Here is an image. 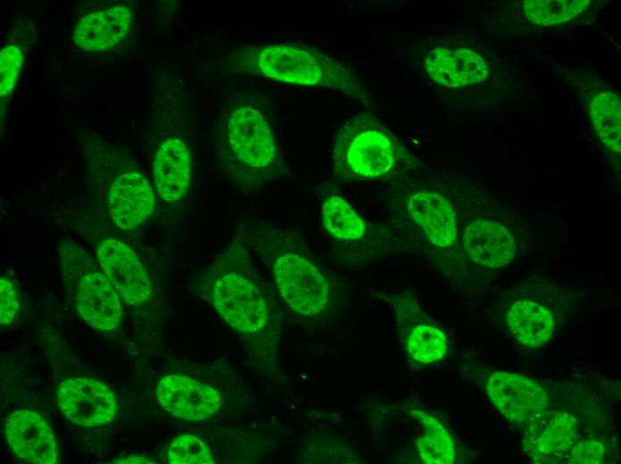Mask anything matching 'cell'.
I'll list each match as a JSON object with an SVG mask.
<instances>
[{
  "label": "cell",
  "mask_w": 621,
  "mask_h": 464,
  "mask_svg": "<svg viewBox=\"0 0 621 464\" xmlns=\"http://www.w3.org/2000/svg\"><path fill=\"white\" fill-rule=\"evenodd\" d=\"M225 67L235 73L338 90L368 107L374 101L351 69L319 49L293 44L242 46L230 51Z\"/></svg>",
  "instance_id": "6da1fadb"
},
{
  "label": "cell",
  "mask_w": 621,
  "mask_h": 464,
  "mask_svg": "<svg viewBox=\"0 0 621 464\" xmlns=\"http://www.w3.org/2000/svg\"><path fill=\"white\" fill-rule=\"evenodd\" d=\"M216 154L222 172L244 190L258 189L286 170L269 120L253 104H237L221 116Z\"/></svg>",
  "instance_id": "7a4b0ae2"
},
{
  "label": "cell",
  "mask_w": 621,
  "mask_h": 464,
  "mask_svg": "<svg viewBox=\"0 0 621 464\" xmlns=\"http://www.w3.org/2000/svg\"><path fill=\"white\" fill-rule=\"evenodd\" d=\"M239 234L269 264L279 294L293 311L311 317L326 309L328 283L294 232L260 223L244 225Z\"/></svg>",
  "instance_id": "3957f363"
},
{
  "label": "cell",
  "mask_w": 621,
  "mask_h": 464,
  "mask_svg": "<svg viewBox=\"0 0 621 464\" xmlns=\"http://www.w3.org/2000/svg\"><path fill=\"white\" fill-rule=\"evenodd\" d=\"M334 178L342 183L391 179L418 160L372 112L348 119L333 146Z\"/></svg>",
  "instance_id": "277c9868"
},
{
  "label": "cell",
  "mask_w": 621,
  "mask_h": 464,
  "mask_svg": "<svg viewBox=\"0 0 621 464\" xmlns=\"http://www.w3.org/2000/svg\"><path fill=\"white\" fill-rule=\"evenodd\" d=\"M210 299L219 315L236 331L255 334L272 320L270 303L255 278L239 232L212 266Z\"/></svg>",
  "instance_id": "5b68a950"
},
{
  "label": "cell",
  "mask_w": 621,
  "mask_h": 464,
  "mask_svg": "<svg viewBox=\"0 0 621 464\" xmlns=\"http://www.w3.org/2000/svg\"><path fill=\"white\" fill-rule=\"evenodd\" d=\"M485 388L493 405L516 425L527 427L549 410L545 388L526 376L493 371L486 377Z\"/></svg>",
  "instance_id": "8992f818"
},
{
  "label": "cell",
  "mask_w": 621,
  "mask_h": 464,
  "mask_svg": "<svg viewBox=\"0 0 621 464\" xmlns=\"http://www.w3.org/2000/svg\"><path fill=\"white\" fill-rule=\"evenodd\" d=\"M55 394L62 414L77 425L101 426L112 421L116 415L117 404L112 391L96 379L62 380Z\"/></svg>",
  "instance_id": "52a82bcc"
},
{
  "label": "cell",
  "mask_w": 621,
  "mask_h": 464,
  "mask_svg": "<svg viewBox=\"0 0 621 464\" xmlns=\"http://www.w3.org/2000/svg\"><path fill=\"white\" fill-rule=\"evenodd\" d=\"M98 261L106 277L124 301L132 305L145 302L152 286L135 252L125 243L105 239L97 247Z\"/></svg>",
  "instance_id": "ba28073f"
},
{
  "label": "cell",
  "mask_w": 621,
  "mask_h": 464,
  "mask_svg": "<svg viewBox=\"0 0 621 464\" xmlns=\"http://www.w3.org/2000/svg\"><path fill=\"white\" fill-rule=\"evenodd\" d=\"M6 441L13 453L29 463L55 464L57 443L51 427L37 412L16 410L6 419Z\"/></svg>",
  "instance_id": "9c48e42d"
},
{
  "label": "cell",
  "mask_w": 621,
  "mask_h": 464,
  "mask_svg": "<svg viewBox=\"0 0 621 464\" xmlns=\"http://www.w3.org/2000/svg\"><path fill=\"white\" fill-rule=\"evenodd\" d=\"M160 404L184 420L205 419L217 412L221 398L217 390L189 377L169 375L156 388Z\"/></svg>",
  "instance_id": "30bf717a"
},
{
  "label": "cell",
  "mask_w": 621,
  "mask_h": 464,
  "mask_svg": "<svg viewBox=\"0 0 621 464\" xmlns=\"http://www.w3.org/2000/svg\"><path fill=\"white\" fill-rule=\"evenodd\" d=\"M577 418L566 411H547L526 427L524 448L537 463H556L567 458L577 442Z\"/></svg>",
  "instance_id": "8fae6325"
},
{
  "label": "cell",
  "mask_w": 621,
  "mask_h": 464,
  "mask_svg": "<svg viewBox=\"0 0 621 464\" xmlns=\"http://www.w3.org/2000/svg\"><path fill=\"white\" fill-rule=\"evenodd\" d=\"M408 218L432 244L448 247L457 239L456 214L443 195L431 191L410 193L402 203Z\"/></svg>",
  "instance_id": "7c38bea8"
},
{
  "label": "cell",
  "mask_w": 621,
  "mask_h": 464,
  "mask_svg": "<svg viewBox=\"0 0 621 464\" xmlns=\"http://www.w3.org/2000/svg\"><path fill=\"white\" fill-rule=\"evenodd\" d=\"M108 201L113 222L124 230L137 228L153 214L155 206L153 188L139 172L120 176L110 188Z\"/></svg>",
  "instance_id": "4fadbf2b"
},
{
  "label": "cell",
  "mask_w": 621,
  "mask_h": 464,
  "mask_svg": "<svg viewBox=\"0 0 621 464\" xmlns=\"http://www.w3.org/2000/svg\"><path fill=\"white\" fill-rule=\"evenodd\" d=\"M76 308L87 324L101 331L112 330L120 322L117 291L106 276L96 271L87 274L79 284Z\"/></svg>",
  "instance_id": "5bb4252c"
},
{
  "label": "cell",
  "mask_w": 621,
  "mask_h": 464,
  "mask_svg": "<svg viewBox=\"0 0 621 464\" xmlns=\"http://www.w3.org/2000/svg\"><path fill=\"white\" fill-rule=\"evenodd\" d=\"M462 244L468 256L487 269L507 265L513 259L516 250L515 238L508 228L482 219L467 226Z\"/></svg>",
  "instance_id": "9a60e30c"
},
{
  "label": "cell",
  "mask_w": 621,
  "mask_h": 464,
  "mask_svg": "<svg viewBox=\"0 0 621 464\" xmlns=\"http://www.w3.org/2000/svg\"><path fill=\"white\" fill-rule=\"evenodd\" d=\"M131 24V12L124 5L112 6L84 16L73 30L74 44L86 51H104L118 45Z\"/></svg>",
  "instance_id": "2e32d148"
},
{
  "label": "cell",
  "mask_w": 621,
  "mask_h": 464,
  "mask_svg": "<svg viewBox=\"0 0 621 464\" xmlns=\"http://www.w3.org/2000/svg\"><path fill=\"white\" fill-rule=\"evenodd\" d=\"M153 175L164 201L176 202L185 195L191 178V158L184 141L173 137L161 144L154 155Z\"/></svg>",
  "instance_id": "e0dca14e"
},
{
  "label": "cell",
  "mask_w": 621,
  "mask_h": 464,
  "mask_svg": "<svg viewBox=\"0 0 621 464\" xmlns=\"http://www.w3.org/2000/svg\"><path fill=\"white\" fill-rule=\"evenodd\" d=\"M507 323L520 344L533 348L546 344L555 329L551 311L529 300H519L512 304L507 315Z\"/></svg>",
  "instance_id": "ac0fdd59"
},
{
  "label": "cell",
  "mask_w": 621,
  "mask_h": 464,
  "mask_svg": "<svg viewBox=\"0 0 621 464\" xmlns=\"http://www.w3.org/2000/svg\"><path fill=\"white\" fill-rule=\"evenodd\" d=\"M395 308L413 323L407 339L410 355L421 363H432L441 360L448 347L445 333L436 326L422 322V319L418 315V307L408 300H399Z\"/></svg>",
  "instance_id": "d6986e66"
},
{
  "label": "cell",
  "mask_w": 621,
  "mask_h": 464,
  "mask_svg": "<svg viewBox=\"0 0 621 464\" xmlns=\"http://www.w3.org/2000/svg\"><path fill=\"white\" fill-rule=\"evenodd\" d=\"M410 414L423 427V434L416 441L421 460L426 464L453 463L455 448L448 430L425 411L411 410Z\"/></svg>",
  "instance_id": "ffe728a7"
},
{
  "label": "cell",
  "mask_w": 621,
  "mask_h": 464,
  "mask_svg": "<svg viewBox=\"0 0 621 464\" xmlns=\"http://www.w3.org/2000/svg\"><path fill=\"white\" fill-rule=\"evenodd\" d=\"M593 127L601 142L611 151L621 152V101L617 93L604 90L590 104Z\"/></svg>",
  "instance_id": "44dd1931"
},
{
  "label": "cell",
  "mask_w": 621,
  "mask_h": 464,
  "mask_svg": "<svg viewBox=\"0 0 621 464\" xmlns=\"http://www.w3.org/2000/svg\"><path fill=\"white\" fill-rule=\"evenodd\" d=\"M322 221L327 231L341 240L360 239L366 231L363 220L345 199L337 195H329L324 201Z\"/></svg>",
  "instance_id": "7402d4cb"
},
{
  "label": "cell",
  "mask_w": 621,
  "mask_h": 464,
  "mask_svg": "<svg viewBox=\"0 0 621 464\" xmlns=\"http://www.w3.org/2000/svg\"><path fill=\"white\" fill-rule=\"evenodd\" d=\"M589 4V0H526L523 8L530 21L551 27L574 19Z\"/></svg>",
  "instance_id": "603a6c76"
},
{
  "label": "cell",
  "mask_w": 621,
  "mask_h": 464,
  "mask_svg": "<svg viewBox=\"0 0 621 464\" xmlns=\"http://www.w3.org/2000/svg\"><path fill=\"white\" fill-rule=\"evenodd\" d=\"M451 70L457 87L480 83L488 76L484 58L468 48L453 50Z\"/></svg>",
  "instance_id": "cb8c5ba5"
},
{
  "label": "cell",
  "mask_w": 621,
  "mask_h": 464,
  "mask_svg": "<svg viewBox=\"0 0 621 464\" xmlns=\"http://www.w3.org/2000/svg\"><path fill=\"white\" fill-rule=\"evenodd\" d=\"M170 464H213L210 449L197 436L182 435L171 443L168 452Z\"/></svg>",
  "instance_id": "d4e9b609"
},
{
  "label": "cell",
  "mask_w": 621,
  "mask_h": 464,
  "mask_svg": "<svg viewBox=\"0 0 621 464\" xmlns=\"http://www.w3.org/2000/svg\"><path fill=\"white\" fill-rule=\"evenodd\" d=\"M23 62V53L20 47L10 45L0 54V95L6 97L14 88Z\"/></svg>",
  "instance_id": "484cf974"
},
{
  "label": "cell",
  "mask_w": 621,
  "mask_h": 464,
  "mask_svg": "<svg viewBox=\"0 0 621 464\" xmlns=\"http://www.w3.org/2000/svg\"><path fill=\"white\" fill-rule=\"evenodd\" d=\"M60 260L64 276L68 278L82 279L90 271V262L87 254L76 244L69 241L60 244Z\"/></svg>",
  "instance_id": "4316f807"
},
{
  "label": "cell",
  "mask_w": 621,
  "mask_h": 464,
  "mask_svg": "<svg viewBox=\"0 0 621 464\" xmlns=\"http://www.w3.org/2000/svg\"><path fill=\"white\" fill-rule=\"evenodd\" d=\"M607 445L596 438L577 441L567 459L572 464H600L607 460Z\"/></svg>",
  "instance_id": "83f0119b"
},
{
  "label": "cell",
  "mask_w": 621,
  "mask_h": 464,
  "mask_svg": "<svg viewBox=\"0 0 621 464\" xmlns=\"http://www.w3.org/2000/svg\"><path fill=\"white\" fill-rule=\"evenodd\" d=\"M19 310L17 293L13 284L5 277L0 278V322L11 323Z\"/></svg>",
  "instance_id": "f1b7e54d"
},
{
  "label": "cell",
  "mask_w": 621,
  "mask_h": 464,
  "mask_svg": "<svg viewBox=\"0 0 621 464\" xmlns=\"http://www.w3.org/2000/svg\"><path fill=\"white\" fill-rule=\"evenodd\" d=\"M112 463H122V464H141V463H154L151 459L142 456V455H129L120 458L114 459Z\"/></svg>",
  "instance_id": "f546056e"
}]
</instances>
